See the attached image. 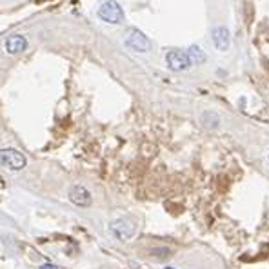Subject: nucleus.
Returning a JSON list of instances; mask_svg holds the SVG:
<instances>
[{
	"instance_id": "obj_1",
	"label": "nucleus",
	"mask_w": 269,
	"mask_h": 269,
	"mask_svg": "<svg viewBox=\"0 0 269 269\" xmlns=\"http://www.w3.org/2000/svg\"><path fill=\"white\" fill-rule=\"evenodd\" d=\"M110 233L120 242H128L136 233V222L131 216H120L110 224Z\"/></svg>"
},
{
	"instance_id": "obj_2",
	"label": "nucleus",
	"mask_w": 269,
	"mask_h": 269,
	"mask_svg": "<svg viewBox=\"0 0 269 269\" xmlns=\"http://www.w3.org/2000/svg\"><path fill=\"white\" fill-rule=\"evenodd\" d=\"M98 16L104 22H110V24H120L124 20V10L120 8L118 2L108 0L98 8Z\"/></svg>"
},
{
	"instance_id": "obj_3",
	"label": "nucleus",
	"mask_w": 269,
	"mask_h": 269,
	"mask_svg": "<svg viewBox=\"0 0 269 269\" xmlns=\"http://www.w3.org/2000/svg\"><path fill=\"white\" fill-rule=\"evenodd\" d=\"M0 164L11 171H20L26 168V156L16 150H0Z\"/></svg>"
},
{
	"instance_id": "obj_4",
	"label": "nucleus",
	"mask_w": 269,
	"mask_h": 269,
	"mask_svg": "<svg viewBox=\"0 0 269 269\" xmlns=\"http://www.w3.org/2000/svg\"><path fill=\"white\" fill-rule=\"evenodd\" d=\"M166 64H168V68H170L171 71H186L190 70L191 66V60L190 56H188V53L182 50H171L168 51V55H166Z\"/></svg>"
},
{
	"instance_id": "obj_5",
	"label": "nucleus",
	"mask_w": 269,
	"mask_h": 269,
	"mask_svg": "<svg viewBox=\"0 0 269 269\" xmlns=\"http://www.w3.org/2000/svg\"><path fill=\"white\" fill-rule=\"evenodd\" d=\"M126 46L134 51H138V53H146V51H150V48H151L148 36L138 30H133L130 35L126 36Z\"/></svg>"
},
{
	"instance_id": "obj_6",
	"label": "nucleus",
	"mask_w": 269,
	"mask_h": 269,
	"mask_svg": "<svg viewBox=\"0 0 269 269\" xmlns=\"http://www.w3.org/2000/svg\"><path fill=\"white\" fill-rule=\"evenodd\" d=\"M70 200L75 206H78V208H88V206H91V202H93L88 188H84V186H80V184L73 186L70 190Z\"/></svg>"
},
{
	"instance_id": "obj_7",
	"label": "nucleus",
	"mask_w": 269,
	"mask_h": 269,
	"mask_svg": "<svg viewBox=\"0 0 269 269\" xmlns=\"http://www.w3.org/2000/svg\"><path fill=\"white\" fill-rule=\"evenodd\" d=\"M211 38H213L214 48L218 51H228L231 46V35L228 28H214L211 31Z\"/></svg>"
},
{
	"instance_id": "obj_8",
	"label": "nucleus",
	"mask_w": 269,
	"mask_h": 269,
	"mask_svg": "<svg viewBox=\"0 0 269 269\" xmlns=\"http://www.w3.org/2000/svg\"><path fill=\"white\" fill-rule=\"evenodd\" d=\"M28 48V40L22 35H11L10 38L6 40V51L11 55H18Z\"/></svg>"
},
{
	"instance_id": "obj_9",
	"label": "nucleus",
	"mask_w": 269,
	"mask_h": 269,
	"mask_svg": "<svg viewBox=\"0 0 269 269\" xmlns=\"http://www.w3.org/2000/svg\"><path fill=\"white\" fill-rule=\"evenodd\" d=\"M202 124H204L206 130H218V126H220V116L214 113V111H204L202 113Z\"/></svg>"
},
{
	"instance_id": "obj_10",
	"label": "nucleus",
	"mask_w": 269,
	"mask_h": 269,
	"mask_svg": "<svg viewBox=\"0 0 269 269\" xmlns=\"http://www.w3.org/2000/svg\"><path fill=\"white\" fill-rule=\"evenodd\" d=\"M186 53H188V56H190L191 64L200 66V64H204V62H206V53L200 50L198 46H191V48L186 51Z\"/></svg>"
},
{
	"instance_id": "obj_11",
	"label": "nucleus",
	"mask_w": 269,
	"mask_h": 269,
	"mask_svg": "<svg viewBox=\"0 0 269 269\" xmlns=\"http://www.w3.org/2000/svg\"><path fill=\"white\" fill-rule=\"evenodd\" d=\"M40 269H55V268H53V266H50V264H46V266H42Z\"/></svg>"
},
{
	"instance_id": "obj_12",
	"label": "nucleus",
	"mask_w": 269,
	"mask_h": 269,
	"mask_svg": "<svg viewBox=\"0 0 269 269\" xmlns=\"http://www.w3.org/2000/svg\"><path fill=\"white\" fill-rule=\"evenodd\" d=\"M166 269H174V268H166Z\"/></svg>"
}]
</instances>
